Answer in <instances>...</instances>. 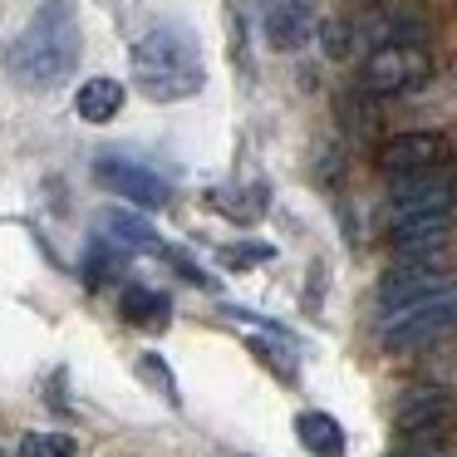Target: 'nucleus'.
<instances>
[{
    "label": "nucleus",
    "instance_id": "obj_1",
    "mask_svg": "<svg viewBox=\"0 0 457 457\" xmlns=\"http://www.w3.org/2000/svg\"><path fill=\"white\" fill-rule=\"evenodd\" d=\"M79 54H84V30H79L74 0H45L5 50V74L21 89L45 94V89H60L79 70Z\"/></svg>",
    "mask_w": 457,
    "mask_h": 457
},
{
    "label": "nucleus",
    "instance_id": "obj_2",
    "mask_svg": "<svg viewBox=\"0 0 457 457\" xmlns=\"http://www.w3.org/2000/svg\"><path fill=\"white\" fill-rule=\"evenodd\" d=\"M129 60H133V84H138V94L153 104H182L207 84L202 45L187 25H153L148 35L133 40Z\"/></svg>",
    "mask_w": 457,
    "mask_h": 457
},
{
    "label": "nucleus",
    "instance_id": "obj_3",
    "mask_svg": "<svg viewBox=\"0 0 457 457\" xmlns=\"http://www.w3.org/2000/svg\"><path fill=\"white\" fill-rule=\"evenodd\" d=\"M433 79V50L428 45H398L384 40L364 54L359 64V89L369 99H394V94H413Z\"/></svg>",
    "mask_w": 457,
    "mask_h": 457
},
{
    "label": "nucleus",
    "instance_id": "obj_4",
    "mask_svg": "<svg viewBox=\"0 0 457 457\" xmlns=\"http://www.w3.org/2000/svg\"><path fill=\"white\" fill-rule=\"evenodd\" d=\"M453 290H457V266H447L443 251L437 256H413L378 276V310H413L423 300L453 295Z\"/></svg>",
    "mask_w": 457,
    "mask_h": 457
},
{
    "label": "nucleus",
    "instance_id": "obj_5",
    "mask_svg": "<svg viewBox=\"0 0 457 457\" xmlns=\"http://www.w3.org/2000/svg\"><path fill=\"white\" fill-rule=\"evenodd\" d=\"M94 178H99V187H109L113 197H123L129 207H138V212H158V207L172 202L168 182H162L153 168L129 162V158H99L94 162Z\"/></svg>",
    "mask_w": 457,
    "mask_h": 457
},
{
    "label": "nucleus",
    "instance_id": "obj_6",
    "mask_svg": "<svg viewBox=\"0 0 457 457\" xmlns=\"http://www.w3.org/2000/svg\"><path fill=\"white\" fill-rule=\"evenodd\" d=\"M447 158H453V143H447L443 133H433V129L394 133V138H384L378 153H374L378 172H388V178H403V172H433V168H443Z\"/></svg>",
    "mask_w": 457,
    "mask_h": 457
},
{
    "label": "nucleus",
    "instance_id": "obj_7",
    "mask_svg": "<svg viewBox=\"0 0 457 457\" xmlns=\"http://www.w3.org/2000/svg\"><path fill=\"white\" fill-rule=\"evenodd\" d=\"M453 413H457V398H453V388H443V384H413V388H403L398 403H394V423H398V433H408V437L413 433L437 437V428Z\"/></svg>",
    "mask_w": 457,
    "mask_h": 457
},
{
    "label": "nucleus",
    "instance_id": "obj_8",
    "mask_svg": "<svg viewBox=\"0 0 457 457\" xmlns=\"http://www.w3.org/2000/svg\"><path fill=\"white\" fill-rule=\"evenodd\" d=\"M453 227H457L453 212H413V217H398L394 227H388V251H394L398 261L437 256V251H447V241H453Z\"/></svg>",
    "mask_w": 457,
    "mask_h": 457
},
{
    "label": "nucleus",
    "instance_id": "obj_9",
    "mask_svg": "<svg viewBox=\"0 0 457 457\" xmlns=\"http://www.w3.org/2000/svg\"><path fill=\"white\" fill-rule=\"evenodd\" d=\"M453 325H457V300L437 295V300L413 305L403 320H394V325L384 329V345H388V349H413V345H428V339L447 335Z\"/></svg>",
    "mask_w": 457,
    "mask_h": 457
},
{
    "label": "nucleus",
    "instance_id": "obj_10",
    "mask_svg": "<svg viewBox=\"0 0 457 457\" xmlns=\"http://www.w3.org/2000/svg\"><path fill=\"white\" fill-rule=\"evenodd\" d=\"M457 207V192L447 187V178H437L433 172H403V178H394V187H388V212L398 217H413V212H453Z\"/></svg>",
    "mask_w": 457,
    "mask_h": 457
},
{
    "label": "nucleus",
    "instance_id": "obj_11",
    "mask_svg": "<svg viewBox=\"0 0 457 457\" xmlns=\"http://www.w3.org/2000/svg\"><path fill=\"white\" fill-rule=\"evenodd\" d=\"M99 231L123 251H148V256H168V241L158 237L148 217L138 207H104L99 212Z\"/></svg>",
    "mask_w": 457,
    "mask_h": 457
},
{
    "label": "nucleus",
    "instance_id": "obj_12",
    "mask_svg": "<svg viewBox=\"0 0 457 457\" xmlns=\"http://www.w3.org/2000/svg\"><path fill=\"white\" fill-rule=\"evenodd\" d=\"M266 45L280 54H295L300 45L315 35V11H310V0H280V5H270L266 11Z\"/></svg>",
    "mask_w": 457,
    "mask_h": 457
},
{
    "label": "nucleus",
    "instance_id": "obj_13",
    "mask_svg": "<svg viewBox=\"0 0 457 457\" xmlns=\"http://www.w3.org/2000/svg\"><path fill=\"white\" fill-rule=\"evenodd\" d=\"M123 99H129V89H123L119 79L94 74V79H84L79 89H74V113H79L84 123H113L123 109Z\"/></svg>",
    "mask_w": 457,
    "mask_h": 457
},
{
    "label": "nucleus",
    "instance_id": "obj_14",
    "mask_svg": "<svg viewBox=\"0 0 457 457\" xmlns=\"http://www.w3.org/2000/svg\"><path fill=\"white\" fill-rule=\"evenodd\" d=\"M295 437L310 457H345V428H339V418L320 413V408L295 413Z\"/></svg>",
    "mask_w": 457,
    "mask_h": 457
},
{
    "label": "nucleus",
    "instance_id": "obj_15",
    "mask_svg": "<svg viewBox=\"0 0 457 457\" xmlns=\"http://www.w3.org/2000/svg\"><path fill=\"white\" fill-rule=\"evenodd\" d=\"M119 315L129 325H143V329H162L172 320V300L162 290H148V286H123L119 295Z\"/></svg>",
    "mask_w": 457,
    "mask_h": 457
},
{
    "label": "nucleus",
    "instance_id": "obj_16",
    "mask_svg": "<svg viewBox=\"0 0 457 457\" xmlns=\"http://www.w3.org/2000/svg\"><path fill=\"white\" fill-rule=\"evenodd\" d=\"M290 345H295V339H276V335H270V339H261V335L246 339V349L280 378V384H300V359L290 354Z\"/></svg>",
    "mask_w": 457,
    "mask_h": 457
},
{
    "label": "nucleus",
    "instance_id": "obj_17",
    "mask_svg": "<svg viewBox=\"0 0 457 457\" xmlns=\"http://www.w3.org/2000/svg\"><path fill=\"white\" fill-rule=\"evenodd\" d=\"M21 457H79V437L74 433H25Z\"/></svg>",
    "mask_w": 457,
    "mask_h": 457
},
{
    "label": "nucleus",
    "instance_id": "obj_18",
    "mask_svg": "<svg viewBox=\"0 0 457 457\" xmlns=\"http://www.w3.org/2000/svg\"><path fill=\"white\" fill-rule=\"evenodd\" d=\"M138 374L148 378V388H153V394H162V398H168L172 408L182 403L178 384H172V369H168V359H162V354H153V349H148V354L138 359Z\"/></svg>",
    "mask_w": 457,
    "mask_h": 457
},
{
    "label": "nucleus",
    "instance_id": "obj_19",
    "mask_svg": "<svg viewBox=\"0 0 457 457\" xmlns=\"http://www.w3.org/2000/svg\"><path fill=\"white\" fill-rule=\"evenodd\" d=\"M315 35H320L325 60H345V54L354 50V25H349V21H320Z\"/></svg>",
    "mask_w": 457,
    "mask_h": 457
},
{
    "label": "nucleus",
    "instance_id": "obj_20",
    "mask_svg": "<svg viewBox=\"0 0 457 457\" xmlns=\"http://www.w3.org/2000/svg\"><path fill=\"white\" fill-rule=\"evenodd\" d=\"M221 261H227L231 270H251V266L276 261V246H270V241H237V246H221Z\"/></svg>",
    "mask_w": 457,
    "mask_h": 457
},
{
    "label": "nucleus",
    "instance_id": "obj_21",
    "mask_svg": "<svg viewBox=\"0 0 457 457\" xmlns=\"http://www.w3.org/2000/svg\"><path fill=\"white\" fill-rule=\"evenodd\" d=\"M89 266H84V280L89 286H104V280H113L123 270V246H109V251H99V246H89Z\"/></svg>",
    "mask_w": 457,
    "mask_h": 457
},
{
    "label": "nucleus",
    "instance_id": "obj_22",
    "mask_svg": "<svg viewBox=\"0 0 457 457\" xmlns=\"http://www.w3.org/2000/svg\"><path fill=\"white\" fill-rule=\"evenodd\" d=\"M168 261H172V270H178V276H187V280H192V286H212V276L192 266V256H182V251H172V246H168Z\"/></svg>",
    "mask_w": 457,
    "mask_h": 457
},
{
    "label": "nucleus",
    "instance_id": "obj_23",
    "mask_svg": "<svg viewBox=\"0 0 457 457\" xmlns=\"http://www.w3.org/2000/svg\"><path fill=\"white\" fill-rule=\"evenodd\" d=\"M394 457H443V447H437V437H418L413 433V447H398Z\"/></svg>",
    "mask_w": 457,
    "mask_h": 457
},
{
    "label": "nucleus",
    "instance_id": "obj_24",
    "mask_svg": "<svg viewBox=\"0 0 457 457\" xmlns=\"http://www.w3.org/2000/svg\"><path fill=\"white\" fill-rule=\"evenodd\" d=\"M320 295H325V266L310 270V290H305V310H310V315H320Z\"/></svg>",
    "mask_w": 457,
    "mask_h": 457
},
{
    "label": "nucleus",
    "instance_id": "obj_25",
    "mask_svg": "<svg viewBox=\"0 0 457 457\" xmlns=\"http://www.w3.org/2000/svg\"><path fill=\"white\" fill-rule=\"evenodd\" d=\"M0 457H5V447H0Z\"/></svg>",
    "mask_w": 457,
    "mask_h": 457
}]
</instances>
